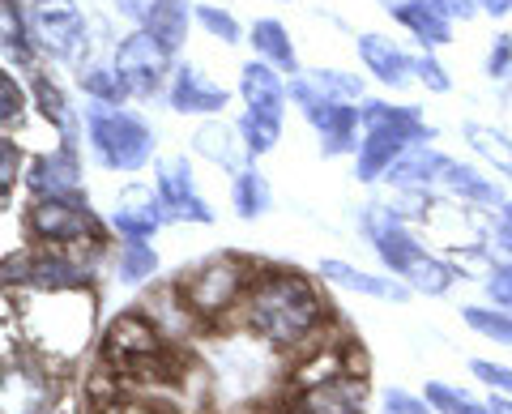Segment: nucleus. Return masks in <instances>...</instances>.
<instances>
[{"mask_svg":"<svg viewBox=\"0 0 512 414\" xmlns=\"http://www.w3.org/2000/svg\"><path fill=\"white\" fill-rule=\"evenodd\" d=\"M192 150H197L201 158H210V163H218V167H239V137H235L231 124H222V120L197 129Z\"/></svg>","mask_w":512,"mask_h":414,"instance_id":"24","label":"nucleus"},{"mask_svg":"<svg viewBox=\"0 0 512 414\" xmlns=\"http://www.w3.org/2000/svg\"><path fill=\"white\" fill-rule=\"evenodd\" d=\"M188 0H154L150 13H146V30L167 47V52H175L184 39H188Z\"/></svg>","mask_w":512,"mask_h":414,"instance_id":"22","label":"nucleus"},{"mask_svg":"<svg viewBox=\"0 0 512 414\" xmlns=\"http://www.w3.org/2000/svg\"><path fill=\"white\" fill-rule=\"evenodd\" d=\"M308 82L325 94V99H338V103H346V99H359L363 94V82L359 77H350V73H338V69H316Z\"/></svg>","mask_w":512,"mask_h":414,"instance_id":"33","label":"nucleus"},{"mask_svg":"<svg viewBox=\"0 0 512 414\" xmlns=\"http://www.w3.org/2000/svg\"><path fill=\"white\" fill-rule=\"evenodd\" d=\"M244 316L252 333L274 350H295L325 325V304H320L316 286L291 274V269H269L252 282V291L244 299Z\"/></svg>","mask_w":512,"mask_h":414,"instance_id":"2","label":"nucleus"},{"mask_svg":"<svg viewBox=\"0 0 512 414\" xmlns=\"http://www.w3.org/2000/svg\"><path fill=\"white\" fill-rule=\"evenodd\" d=\"M359 56H363L367 73H376L380 82L393 86V90H402L410 82V73H414V60L393 39H384V35H363L359 39Z\"/></svg>","mask_w":512,"mask_h":414,"instance_id":"19","label":"nucleus"},{"mask_svg":"<svg viewBox=\"0 0 512 414\" xmlns=\"http://www.w3.org/2000/svg\"><path fill=\"white\" fill-rule=\"evenodd\" d=\"M158 197H163V210L167 218H180V222H214L210 205L197 197V184H192V171L184 158H167L158 167Z\"/></svg>","mask_w":512,"mask_h":414,"instance_id":"14","label":"nucleus"},{"mask_svg":"<svg viewBox=\"0 0 512 414\" xmlns=\"http://www.w3.org/2000/svg\"><path fill=\"white\" fill-rule=\"evenodd\" d=\"M167 47L158 43L150 30H137L116 47V73L128 94H154L163 86V73H167Z\"/></svg>","mask_w":512,"mask_h":414,"instance_id":"12","label":"nucleus"},{"mask_svg":"<svg viewBox=\"0 0 512 414\" xmlns=\"http://www.w3.org/2000/svg\"><path fill=\"white\" fill-rule=\"evenodd\" d=\"M30 30L52 60H77L86 47V18L73 0H30Z\"/></svg>","mask_w":512,"mask_h":414,"instance_id":"11","label":"nucleus"},{"mask_svg":"<svg viewBox=\"0 0 512 414\" xmlns=\"http://www.w3.org/2000/svg\"><path fill=\"white\" fill-rule=\"evenodd\" d=\"M252 47H256V56H265V65L286 69V73H295V69H299L295 47H291V35H286V26L274 22V18H265V22H256V26H252Z\"/></svg>","mask_w":512,"mask_h":414,"instance_id":"23","label":"nucleus"},{"mask_svg":"<svg viewBox=\"0 0 512 414\" xmlns=\"http://www.w3.org/2000/svg\"><path fill=\"white\" fill-rule=\"evenodd\" d=\"M103 363L120 380H150V385H167V380H175V368H180L163 329L141 312H120L116 321H107Z\"/></svg>","mask_w":512,"mask_h":414,"instance_id":"3","label":"nucleus"},{"mask_svg":"<svg viewBox=\"0 0 512 414\" xmlns=\"http://www.w3.org/2000/svg\"><path fill=\"white\" fill-rule=\"evenodd\" d=\"M393 18L402 22L423 47H444L453 39V13H448L440 0H397Z\"/></svg>","mask_w":512,"mask_h":414,"instance_id":"16","label":"nucleus"},{"mask_svg":"<svg viewBox=\"0 0 512 414\" xmlns=\"http://www.w3.org/2000/svg\"><path fill=\"white\" fill-rule=\"evenodd\" d=\"M18 329L26 355H35L43 368L64 372L90 342L94 304L82 286H73V291H30L18 299Z\"/></svg>","mask_w":512,"mask_h":414,"instance_id":"1","label":"nucleus"},{"mask_svg":"<svg viewBox=\"0 0 512 414\" xmlns=\"http://www.w3.org/2000/svg\"><path fill=\"white\" fill-rule=\"evenodd\" d=\"M239 94H244V124H239V133H244V150L252 154H269L278 146V133H282V107H286V90L278 82L274 65H265V60H248L244 73H239Z\"/></svg>","mask_w":512,"mask_h":414,"instance_id":"8","label":"nucleus"},{"mask_svg":"<svg viewBox=\"0 0 512 414\" xmlns=\"http://www.w3.org/2000/svg\"><path fill=\"white\" fill-rule=\"evenodd\" d=\"M30 188L39 197H77L82 193V171H77L73 146H64L60 154H43L35 167H30Z\"/></svg>","mask_w":512,"mask_h":414,"instance_id":"18","label":"nucleus"},{"mask_svg":"<svg viewBox=\"0 0 512 414\" xmlns=\"http://www.w3.org/2000/svg\"><path fill=\"white\" fill-rule=\"evenodd\" d=\"M483 5H487V13H495V18H500V13L512 9V0H483Z\"/></svg>","mask_w":512,"mask_h":414,"instance_id":"46","label":"nucleus"},{"mask_svg":"<svg viewBox=\"0 0 512 414\" xmlns=\"http://www.w3.org/2000/svg\"><path fill=\"white\" fill-rule=\"evenodd\" d=\"M384 410H389V414H436L427 406V397H414L406 389H389V393H384Z\"/></svg>","mask_w":512,"mask_h":414,"instance_id":"37","label":"nucleus"},{"mask_svg":"<svg viewBox=\"0 0 512 414\" xmlns=\"http://www.w3.org/2000/svg\"><path fill=\"white\" fill-rule=\"evenodd\" d=\"M30 235L47 248H86L99 244V227H94L90 210L77 197H39L30 205Z\"/></svg>","mask_w":512,"mask_h":414,"instance_id":"9","label":"nucleus"},{"mask_svg":"<svg viewBox=\"0 0 512 414\" xmlns=\"http://www.w3.org/2000/svg\"><path fill=\"white\" fill-rule=\"evenodd\" d=\"M487 295L495 299V308L512 312V261H508V265H500V269H495V274L487 278Z\"/></svg>","mask_w":512,"mask_h":414,"instance_id":"38","label":"nucleus"},{"mask_svg":"<svg viewBox=\"0 0 512 414\" xmlns=\"http://www.w3.org/2000/svg\"><path fill=\"white\" fill-rule=\"evenodd\" d=\"M197 22L210 30L214 39H222V43H239V22L231 18V13H222L218 5H197Z\"/></svg>","mask_w":512,"mask_h":414,"instance_id":"34","label":"nucleus"},{"mask_svg":"<svg viewBox=\"0 0 512 414\" xmlns=\"http://www.w3.org/2000/svg\"><path fill=\"white\" fill-rule=\"evenodd\" d=\"M466 141L487 158V163L495 167V171H504V175H512V141L500 133V129H491V124H466Z\"/></svg>","mask_w":512,"mask_h":414,"instance_id":"25","label":"nucleus"},{"mask_svg":"<svg viewBox=\"0 0 512 414\" xmlns=\"http://www.w3.org/2000/svg\"><path fill=\"white\" fill-rule=\"evenodd\" d=\"M291 99L303 107V116L312 120V129L320 133V150L325 154H346L355 150V133H359V111L346 107L338 99H325L308 77L291 82Z\"/></svg>","mask_w":512,"mask_h":414,"instance_id":"10","label":"nucleus"},{"mask_svg":"<svg viewBox=\"0 0 512 414\" xmlns=\"http://www.w3.org/2000/svg\"><path fill=\"white\" fill-rule=\"evenodd\" d=\"M470 372L483 380V385H491L495 393H504L512 397V368H504V363H487V359H474L470 363Z\"/></svg>","mask_w":512,"mask_h":414,"instance_id":"36","label":"nucleus"},{"mask_svg":"<svg viewBox=\"0 0 512 414\" xmlns=\"http://www.w3.org/2000/svg\"><path fill=\"white\" fill-rule=\"evenodd\" d=\"M77 82H82V90L90 94L94 103H111V107H116L124 94H128L124 82H120V73H116V65H111V69H103V65H86Z\"/></svg>","mask_w":512,"mask_h":414,"instance_id":"30","label":"nucleus"},{"mask_svg":"<svg viewBox=\"0 0 512 414\" xmlns=\"http://www.w3.org/2000/svg\"><path fill=\"white\" fill-rule=\"evenodd\" d=\"M367 231H372V244L380 252V261L389 265L397 278H406L414 291L444 295L448 286L457 282V269L448 261H440V257H431V252L414 240V235L393 214H376L372 222H367Z\"/></svg>","mask_w":512,"mask_h":414,"instance_id":"5","label":"nucleus"},{"mask_svg":"<svg viewBox=\"0 0 512 414\" xmlns=\"http://www.w3.org/2000/svg\"><path fill=\"white\" fill-rule=\"evenodd\" d=\"M154 269H158V257H154V248H150V244H141V240H128V244L120 248L116 278H120L124 286H137V282L154 278Z\"/></svg>","mask_w":512,"mask_h":414,"instance_id":"27","label":"nucleus"},{"mask_svg":"<svg viewBox=\"0 0 512 414\" xmlns=\"http://www.w3.org/2000/svg\"><path fill=\"white\" fill-rule=\"evenodd\" d=\"M163 197H154L150 188H124L116 201V214H111V227H116L124 240H150V235L163 227Z\"/></svg>","mask_w":512,"mask_h":414,"instance_id":"15","label":"nucleus"},{"mask_svg":"<svg viewBox=\"0 0 512 414\" xmlns=\"http://www.w3.org/2000/svg\"><path fill=\"white\" fill-rule=\"evenodd\" d=\"M508 65H512V35H500V39H495V47H491L487 73H491V77H504Z\"/></svg>","mask_w":512,"mask_h":414,"instance_id":"39","label":"nucleus"},{"mask_svg":"<svg viewBox=\"0 0 512 414\" xmlns=\"http://www.w3.org/2000/svg\"><path fill=\"white\" fill-rule=\"evenodd\" d=\"M0 158H5V175H0V184H5V201L13 193V175H18V146L5 137V146H0Z\"/></svg>","mask_w":512,"mask_h":414,"instance_id":"42","label":"nucleus"},{"mask_svg":"<svg viewBox=\"0 0 512 414\" xmlns=\"http://www.w3.org/2000/svg\"><path fill=\"white\" fill-rule=\"evenodd\" d=\"M86 124H90L94 154H99L111 171H137V167L150 163L154 133L146 129V120L133 116V111L111 107V103H94L86 111Z\"/></svg>","mask_w":512,"mask_h":414,"instance_id":"7","label":"nucleus"},{"mask_svg":"<svg viewBox=\"0 0 512 414\" xmlns=\"http://www.w3.org/2000/svg\"><path fill=\"white\" fill-rule=\"evenodd\" d=\"M252 282H256L252 269L239 257H210L180 278L175 299H180L197 321H218V316H227L239 299H248Z\"/></svg>","mask_w":512,"mask_h":414,"instance_id":"6","label":"nucleus"},{"mask_svg":"<svg viewBox=\"0 0 512 414\" xmlns=\"http://www.w3.org/2000/svg\"><path fill=\"white\" fill-rule=\"evenodd\" d=\"M291 414H363V380L350 372L291 393Z\"/></svg>","mask_w":512,"mask_h":414,"instance_id":"13","label":"nucleus"},{"mask_svg":"<svg viewBox=\"0 0 512 414\" xmlns=\"http://www.w3.org/2000/svg\"><path fill=\"white\" fill-rule=\"evenodd\" d=\"M269 205H274V193H269L261 171H239L235 175V210L244 218H261Z\"/></svg>","mask_w":512,"mask_h":414,"instance_id":"26","label":"nucleus"},{"mask_svg":"<svg viewBox=\"0 0 512 414\" xmlns=\"http://www.w3.org/2000/svg\"><path fill=\"white\" fill-rule=\"evenodd\" d=\"M320 278L333 282V286H346V291L372 295V299H389V304H402V299L410 295L402 282L376 278V274H367V269H355V265H346V261H320Z\"/></svg>","mask_w":512,"mask_h":414,"instance_id":"20","label":"nucleus"},{"mask_svg":"<svg viewBox=\"0 0 512 414\" xmlns=\"http://www.w3.org/2000/svg\"><path fill=\"white\" fill-rule=\"evenodd\" d=\"M414 73H419L431 90H448V73H444L431 56H419V60H414Z\"/></svg>","mask_w":512,"mask_h":414,"instance_id":"41","label":"nucleus"},{"mask_svg":"<svg viewBox=\"0 0 512 414\" xmlns=\"http://www.w3.org/2000/svg\"><path fill=\"white\" fill-rule=\"evenodd\" d=\"M35 99H39V107H43V116L56 124V129L73 141V133H77V124H73V111H69V103H64V94H60V86L52 82V77H35Z\"/></svg>","mask_w":512,"mask_h":414,"instance_id":"28","label":"nucleus"},{"mask_svg":"<svg viewBox=\"0 0 512 414\" xmlns=\"http://www.w3.org/2000/svg\"><path fill=\"white\" fill-rule=\"evenodd\" d=\"M440 5H444L448 13H453V18H457V13H461V18H470V13H474L478 5H483V0H440Z\"/></svg>","mask_w":512,"mask_h":414,"instance_id":"44","label":"nucleus"},{"mask_svg":"<svg viewBox=\"0 0 512 414\" xmlns=\"http://www.w3.org/2000/svg\"><path fill=\"white\" fill-rule=\"evenodd\" d=\"M427 406L436 410V414H491V406L483 402H474L470 393H461L453 385H440V380H427Z\"/></svg>","mask_w":512,"mask_h":414,"instance_id":"29","label":"nucleus"},{"mask_svg":"<svg viewBox=\"0 0 512 414\" xmlns=\"http://www.w3.org/2000/svg\"><path fill=\"white\" fill-rule=\"evenodd\" d=\"M436 184H440V188H448V193L461 197V201H474V205H500V188L487 184L474 167L453 163V158H440V167H436Z\"/></svg>","mask_w":512,"mask_h":414,"instance_id":"21","label":"nucleus"},{"mask_svg":"<svg viewBox=\"0 0 512 414\" xmlns=\"http://www.w3.org/2000/svg\"><path fill=\"white\" fill-rule=\"evenodd\" d=\"M171 107L175 111H192V116H210V111H222L227 107V90L205 82V77L192 69V65H180L171 77Z\"/></svg>","mask_w":512,"mask_h":414,"instance_id":"17","label":"nucleus"},{"mask_svg":"<svg viewBox=\"0 0 512 414\" xmlns=\"http://www.w3.org/2000/svg\"><path fill=\"white\" fill-rule=\"evenodd\" d=\"M0 120H5V129H13V124H22V107H26V99H22V90H18V82H13V73H5L0 77Z\"/></svg>","mask_w":512,"mask_h":414,"instance_id":"35","label":"nucleus"},{"mask_svg":"<svg viewBox=\"0 0 512 414\" xmlns=\"http://www.w3.org/2000/svg\"><path fill=\"white\" fill-rule=\"evenodd\" d=\"M491 244L504 252V257L512 261V201L500 210V218H495V235H491Z\"/></svg>","mask_w":512,"mask_h":414,"instance_id":"40","label":"nucleus"},{"mask_svg":"<svg viewBox=\"0 0 512 414\" xmlns=\"http://www.w3.org/2000/svg\"><path fill=\"white\" fill-rule=\"evenodd\" d=\"M0 22H5V52L18 56L22 65H30V39H26V18H22L18 0H5V9H0Z\"/></svg>","mask_w":512,"mask_h":414,"instance_id":"32","label":"nucleus"},{"mask_svg":"<svg viewBox=\"0 0 512 414\" xmlns=\"http://www.w3.org/2000/svg\"><path fill=\"white\" fill-rule=\"evenodd\" d=\"M150 5H154V0H120V9L128 13V18H137V22H146Z\"/></svg>","mask_w":512,"mask_h":414,"instance_id":"43","label":"nucleus"},{"mask_svg":"<svg viewBox=\"0 0 512 414\" xmlns=\"http://www.w3.org/2000/svg\"><path fill=\"white\" fill-rule=\"evenodd\" d=\"M359 116H363V124H367V133H363V141H359V163H355L359 180H376V175L393 171L397 158L410 150V141L431 137V129L419 120V111H414V107L367 103Z\"/></svg>","mask_w":512,"mask_h":414,"instance_id":"4","label":"nucleus"},{"mask_svg":"<svg viewBox=\"0 0 512 414\" xmlns=\"http://www.w3.org/2000/svg\"><path fill=\"white\" fill-rule=\"evenodd\" d=\"M487 406H491V414H512V397H504V393H495V397H491V402H487Z\"/></svg>","mask_w":512,"mask_h":414,"instance_id":"45","label":"nucleus"},{"mask_svg":"<svg viewBox=\"0 0 512 414\" xmlns=\"http://www.w3.org/2000/svg\"><path fill=\"white\" fill-rule=\"evenodd\" d=\"M466 325L483 338L500 342V346H512V312H491V308H466Z\"/></svg>","mask_w":512,"mask_h":414,"instance_id":"31","label":"nucleus"}]
</instances>
